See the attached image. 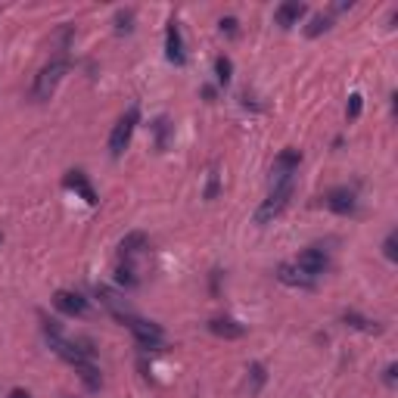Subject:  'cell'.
Returning a JSON list of instances; mask_svg holds the SVG:
<instances>
[{
	"instance_id": "cell-1",
	"label": "cell",
	"mask_w": 398,
	"mask_h": 398,
	"mask_svg": "<svg viewBox=\"0 0 398 398\" xmlns=\"http://www.w3.org/2000/svg\"><path fill=\"white\" fill-rule=\"evenodd\" d=\"M69 69H72V60H69V56H53V60H50L41 72L34 75L32 100H38V103L50 100V97L56 94V88H60V82L69 75Z\"/></svg>"
},
{
	"instance_id": "cell-2",
	"label": "cell",
	"mask_w": 398,
	"mask_h": 398,
	"mask_svg": "<svg viewBox=\"0 0 398 398\" xmlns=\"http://www.w3.org/2000/svg\"><path fill=\"white\" fill-rule=\"evenodd\" d=\"M137 122H140V109L137 106H131L128 112L115 122V128H112V134H109V156L112 159H119V156L128 149V143H131V137H134V128H137Z\"/></svg>"
},
{
	"instance_id": "cell-3",
	"label": "cell",
	"mask_w": 398,
	"mask_h": 398,
	"mask_svg": "<svg viewBox=\"0 0 398 398\" xmlns=\"http://www.w3.org/2000/svg\"><path fill=\"white\" fill-rule=\"evenodd\" d=\"M290 199H293V184H284V187H271L268 199H264V203L256 209V224H258V227H264V224H271L274 218L284 215V209L290 206Z\"/></svg>"
},
{
	"instance_id": "cell-4",
	"label": "cell",
	"mask_w": 398,
	"mask_h": 398,
	"mask_svg": "<svg viewBox=\"0 0 398 398\" xmlns=\"http://www.w3.org/2000/svg\"><path fill=\"white\" fill-rule=\"evenodd\" d=\"M125 327L134 333V339H137L140 349L156 351V349H162V345H165V330L159 324H153V321H143V317L131 314L128 321H125Z\"/></svg>"
},
{
	"instance_id": "cell-5",
	"label": "cell",
	"mask_w": 398,
	"mask_h": 398,
	"mask_svg": "<svg viewBox=\"0 0 398 398\" xmlns=\"http://www.w3.org/2000/svg\"><path fill=\"white\" fill-rule=\"evenodd\" d=\"M302 165V153L293 147H286L284 153L274 159V169H271V187H284V184H293V175Z\"/></svg>"
},
{
	"instance_id": "cell-6",
	"label": "cell",
	"mask_w": 398,
	"mask_h": 398,
	"mask_svg": "<svg viewBox=\"0 0 398 398\" xmlns=\"http://www.w3.org/2000/svg\"><path fill=\"white\" fill-rule=\"evenodd\" d=\"M293 264H296L302 274H308L311 280H317V277L327 274V268H330V256H327L324 249H317V246H308V249L299 252V258Z\"/></svg>"
},
{
	"instance_id": "cell-7",
	"label": "cell",
	"mask_w": 398,
	"mask_h": 398,
	"mask_svg": "<svg viewBox=\"0 0 398 398\" xmlns=\"http://www.w3.org/2000/svg\"><path fill=\"white\" fill-rule=\"evenodd\" d=\"M324 206L330 212H336V215H355L358 196H355V190H349V187H333L324 193Z\"/></svg>"
},
{
	"instance_id": "cell-8",
	"label": "cell",
	"mask_w": 398,
	"mask_h": 398,
	"mask_svg": "<svg viewBox=\"0 0 398 398\" xmlns=\"http://www.w3.org/2000/svg\"><path fill=\"white\" fill-rule=\"evenodd\" d=\"M53 308L62 311L69 317H84L88 314V299L82 293H72V290H60L53 293Z\"/></svg>"
},
{
	"instance_id": "cell-9",
	"label": "cell",
	"mask_w": 398,
	"mask_h": 398,
	"mask_svg": "<svg viewBox=\"0 0 398 398\" xmlns=\"http://www.w3.org/2000/svg\"><path fill=\"white\" fill-rule=\"evenodd\" d=\"M165 56H169L171 66H184L187 62V50H184V38L177 22H169V32H165Z\"/></svg>"
},
{
	"instance_id": "cell-10",
	"label": "cell",
	"mask_w": 398,
	"mask_h": 398,
	"mask_svg": "<svg viewBox=\"0 0 398 398\" xmlns=\"http://www.w3.org/2000/svg\"><path fill=\"white\" fill-rule=\"evenodd\" d=\"M277 280L284 286H293V290H314V280H311L308 274H302L293 262H284L277 268Z\"/></svg>"
},
{
	"instance_id": "cell-11",
	"label": "cell",
	"mask_w": 398,
	"mask_h": 398,
	"mask_svg": "<svg viewBox=\"0 0 398 398\" xmlns=\"http://www.w3.org/2000/svg\"><path fill=\"white\" fill-rule=\"evenodd\" d=\"M305 13H308V10H305V3H299V0H286V3H280V7L274 10V22L280 28H293V25H299V22H302Z\"/></svg>"
},
{
	"instance_id": "cell-12",
	"label": "cell",
	"mask_w": 398,
	"mask_h": 398,
	"mask_svg": "<svg viewBox=\"0 0 398 398\" xmlns=\"http://www.w3.org/2000/svg\"><path fill=\"white\" fill-rule=\"evenodd\" d=\"M206 327H209V333H215V336H221V339H240L246 333V327L236 324L234 317H212Z\"/></svg>"
},
{
	"instance_id": "cell-13",
	"label": "cell",
	"mask_w": 398,
	"mask_h": 398,
	"mask_svg": "<svg viewBox=\"0 0 398 398\" xmlns=\"http://www.w3.org/2000/svg\"><path fill=\"white\" fill-rule=\"evenodd\" d=\"M66 187H69V190H75V193H82V196H84V203H88V206H97V203H100L84 171H69V175H66Z\"/></svg>"
},
{
	"instance_id": "cell-14",
	"label": "cell",
	"mask_w": 398,
	"mask_h": 398,
	"mask_svg": "<svg viewBox=\"0 0 398 398\" xmlns=\"http://www.w3.org/2000/svg\"><path fill=\"white\" fill-rule=\"evenodd\" d=\"M147 246H149L147 234H143V230H134V234H128L122 243H119V252H122L125 258H131V256H137V252H143Z\"/></svg>"
},
{
	"instance_id": "cell-15",
	"label": "cell",
	"mask_w": 398,
	"mask_h": 398,
	"mask_svg": "<svg viewBox=\"0 0 398 398\" xmlns=\"http://www.w3.org/2000/svg\"><path fill=\"white\" fill-rule=\"evenodd\" d=\"M78 371V377H82V383L88 386L90 392H100V386H103V377H100V367L94 364V361H82V364L75 367Z\"/></svg>"
},
{
	"instance_id": "cell-16",
	"label": "cell",
	"mask_w": 398,
	"mask_h": 398,
	"mask_svg": "<svg viewBox=\"0 0 398 398\" xmlns=\"http://www.w3.org/2000/svg\"><path fill=\"white\" fill-rule=\"evenodd\" d=\"M343 324L351 327V330L380 333V324H377V321H371V317H364V314H358V311H345V314H343Z\"/></svg>"
},
{
	"instance_id": "cell-17",
	"label": "cell",
	"mask_w": 398,
	"mask_h": 398,
	"mask_svg": "<svg viewBox=\"0 0 398 398\" xmlns=\"http://www.w3.org/2000/svg\"><path fill=\"white\" fill-rule=\"evenodd\" d=\"M115 284L125 286V290H134V286H137L134 268H131V264H119V268H115Z\"/></svg>"
},
{
	"instance_id": "cell-18",
	"label": "cell",
	"mask_w": 398,
	"mask_h": 398,
	"mask_svg": "<svg viewBox=\"0 0 398 398\" xmlns=\"http://www.w3.org/2000/svg\"><path fill=\"white\" fill-rule=\"evenodd\" d=\"M131 28H134V10H119L115 13V32L131 34Z\"/></svg>"
},
{
	"instance_id": "cell-19",
	"label": "cell",
	"mask_w": 398,
	"mask_h": 398,
	"mask_svg": "<svg viewBox=\"0 0 398 398\" xmlns=\"http://www.w3.org/2000/svg\"><path fill=\"white\" fill-rule=\"evenodd\" d=\"M230 75H234V62H230L227 56H218V60H215V78H218V84H227Z\"/></svg>"
},
{
	"instance_id": "cell-20",
	"label": "cell",
	"mask_w": 398,
	"mask_h": 398,
	"mask_svg": "<svg viewBox=\"0 0 398 398\" xmlns=\"http://www.w3.org/2000/svg\"><path fill=\"white\" fill-rule=\"evenodd\" d=\"M330 16H314V19H311V25L305 28V34H308V38H317V34H324L327 28H330Z\"/></svg>"
},
{
	"instance_id": "cell-21",
	"label": "cell",
	"mask_w": 398,
	"mask_h": 398,
	"mask_svg": "<svg viewBox=\"0 0 398 398\" xmlns=\"http://www.w3.org/2000/svg\"><path fill=\"white\" fill-rule=\"evenodd\" d=\"M383 256L389 258V262H398V234H395V230L383 240Z\"/></svg>"
},
{
	"instance_id": "cell-22",
	"label": "cell",
	"mask_w": 398,
	"mask_h": 398,
	"mask_svg": "<svg viewBox=\"0 0 398 398\" xmlns=\"http://www.w3.org/2000/svg\"><path fill=\"white\" fill-rule=\"evenodd\" d=\"M361 109H364V97H361V94H351V97H349V106H345V115H349V122H355L358 115H361Z\"/></svg>"
},
{
	"instance_id": "cell-23",
	"label": "cell",
	"mask_w": 398,
	"mask_h": 398,
	"mask_svg": "<svg viewBox=\"0 0 398 398\" xmlns=\"http://www.w3.org/2000/svg\"><path fill=\"white\" fill-rule=\"evenodd\" d=\"M156 143H159V149H165V143H169V119H156Z\"/></svg>"
},
{
	"instance_id": "cell-24",
	"label": "cell",
	"mask_w": 398,
	"mask_h": 398,
	"mask_svg": "<svg viewBox=\"0 0 398 398\" xmlns=\"http://www.w3.org/2000/svg\"><path fill=\"white\" fill-rule=\"evenodd\" d=\"M218 190H221V181H218V171H209V184H206V199H215Z\"/></svg>"
},
{
	"instance_id": "cell-25",
	"label": "cell",
	"mask_w": 398,
	"mask_h": 398,
	"mask_svg": "<svg viewBox=\"0 0 398 398\" xmlns=\"http://www.w3.org/2000/svg\"><path fill=\"white\" fill-rule=\"evenodd\" d=\"M218 25H221V32L227 34V38H236V32H240V22H236L234 16H224V19L218 22Z\"/></svg>"
},
{
	"instance_id": "cell-26",
	"label": "cell",
	"mask_w": 398,
	"mask_h": 398,
	"mask_svg": "<svg viewBox=\"0 0 398 398\" xmlns=\"http://www.w3.org/2000/svg\"><path fill=\"white\" fill-rule=\"evenodd\" d=\"M249 373H252V392H258V389H262V383H264V367L262 364H252Z\"/></svg>"
},
{
	"instance_id": "cell-27",
	"label": "cell",
	"mask_w": 398,
	"mask_h": 398,
	"mask_svg": "<svg viewBox=\"0 0 398 398\" xmlns=\"http://www.w3.org/2000/svg\"><path fill=\"white\" fill-rule=\"evenodd\" d=\"M386 383H395V364L386 367Z\"/></svg>"
},
{
	"instance_id": "cell-28",
	"label": "cell",
	"mask_w": 398,
	"mask_h": 398,
	"mask_svg": "<svg viewBox=\"0 0 398 398\" xmlns=\"http://www.w3.org/2000/svg\"><path fill=\"white\" fill-rule=\"evenodd\" d=\"M10 398H32V395H28V392H22V389H13V392H10Z\"/></svg>"
},
{
	"instance_id": "cell-29",
	"label": "cell",
	"mask_w": 398,
	"mask_h": 398,
	"mask_svg": "<svg viewBox=\"0 0 398 398\" xmlns=\"http://www.w3.org/2000/svg\"><path fill=\"white\" fill-rule=\"evenodd\" d=\"M203 97L206 100H215V88H203Z\"/></svg>"
},
{
	"instance_id": "cell-30",
	"label": "cell",
	"mask_w": 398,
	"mask_h": 398,
	"mask_svg": "<svg viewBox=\"0 0 398 398\" xmlns=\"http://www.w3.org/2000/svg\"><path fill=\"white\" fill-rule=\"evenodd\" d=\"M0 240H3V234H0Z\"/></svg>"
}]
</instances>
